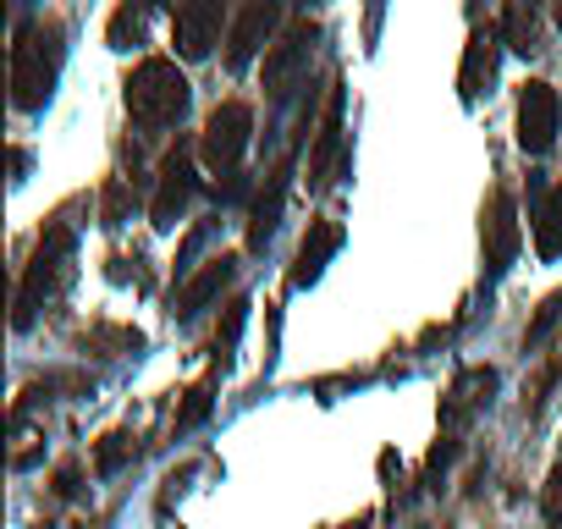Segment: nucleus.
<instances>
[{
	"instance_id": "obj_1",
	"label": "nucleus",
	"mask_w": 562,
	"mask_h": 529,
	"mask_svg": "<svg viewBox=\"0 0 562 529\" xmlns=\"http://www.w3.org/2000/svg\"><path fill=\"white\" fill-rule=\"evenodd\" d=\"M67 61V29L61 18H29L12 40V105L18 111H45L56 94Z\"/></svg>"
},
{
	"instance_id": "obj_2",
	"label": "nucleus",
	"mask_w": 562,
	"mask_h": 529,
	"mask_svg": "<svg viewBox=\"0 0 562 529\" xmlns=\"http://www.w3.org/2000/svg\"><path fill=\"white\" fill-rule=\"evenodd\" d=\"M72 248H78V232H72V221H67V210H56L50 221H45V232H40V243H34V254H29V264H23V288H18V315H12V326L18 331H29L34 326V315L72 282Z\"/></svg>"
},
{
	"instance_id": "obj_3",
	"label": "nucleus",
	"mask_w": 562,
	"mask_h": 529,
	"mask_svg": "<svg viewBox=\"0 0 562 529\" xmlns=\"http://www.w3.org/2000/svg\"><path fill=\"white\" fill-rule=\"evenodd\" d=\"M122 100H127V116H133L138 127L160 133V127H177V122L188 116L193 89H188V78H182V67H177L171 56H144V61L127 72Z\"/></svg>"
},
{
	"instance_id": "obj_4",
	"label": "nucleus",
	"mask_w": 562,
	"mask_h": 529,
	"mask_svg": "<svg viewBox=\"0 0 562 529\" xmlns=\"http://www.w3.org/2000/svg\"><path fill=\"white\" fill-rule=\"evenodd\" d=\"M321 40V23L315 18H293L288 29L276 34V45L265 50V67H259V89L265 100H288L299 89V78L310 72V50Z\"/></svg>"
},
{
	"instance_id": "obj_5",
	"label": "nucleus",
	"mask_w": 562,
	"mask_h": 529,
	"mask_svg": "<svg viewBox=\"0 0 562 529\" xmlns=\"http://www.w3.org/2000/svg\"><path fill=\"white\" fill-rule=\"evenodd\" d=\"M248 138H254V111H248L243 100H221V105L204 116V133H199V160H204L215 177H232V171H243Z\"/></svg>"
},
{
	"instance_id": "obj_6",
	"label": "nucleus",
	"mask_w": 562,
	"mask_h": 529,
	"mask_svg": "<svg viewBox=\"0 0 562 529\" xmlns=\"http://www.w3.org/2000/svg\"><path fill=\"white\" fill-rule=\"evenodd\" d=\"M524 248V221H518V199L513 188H496L480 210V254H485V277H507L513 259Z\"/></svg>"
},
{
	"instance_id": "obj_7",
	"label": "nucleus",
	"mask_w": 562,
	"mask_h": 529,
	"mask_svg": "<svg viewBox=\"0 0 562 529\" xmlns=\"http://www.w3.org/2000/svg\"><path fill=\"white\" fill-rule=\"evenodd\" d=\"M513 133H518V149H524V155H546V149L557 144V133H562V100H557L551 83L529 78V83L518 89Z\"/></svg>"
},
{
	"instance_id": "obj_8",
	"label": "nucleus",
	"mask_w": 562,
	"mask_h": 529,
	"mask_svg": "<svg viewBox=\"0 0 562 529\" xmlns=\"http://www.w3.org/2000/svg\"><path fill=\"white\" fill-rule=\"evenodd\" d=\"M193 188H199V177H193V155H188V144L177 138V144L160 155V171H155V199H149V221H155L160 232H171V226L182 221V210H188Z\"/></svg>"
},
{
	"instance_id": "obj_9",
	"label": "nucleus",
	"mask_w": 562,
	"mask_h": 529,
	"mask_svg": "<svg viewBox=\"0 0 562 529\" xmlns=\"http://www.w3.org/2000/svg\"><path fill=\"white\" fill-rule=\"evenodd\" d=\"M342 160H348V122H342V83L331 78L326 111H321V127H315V144H310V188H331Z\"/></svg>"
},
{
	"instance_id": "obj_10",
	"label": "nucleus",
	"mask_w": 562,
	"mask_h": 529,
	"mask_svg": "<svg viewBox=\"0 0 562 529\" xmlns=\"http://www.w3.org/2000/svg\"><path fill=\"white\" fill-rule=\"evenodd\" d=\"M232 29V12L215 7V0H188V7L171 12V45L182 61H204L210 45H221V34Z\"/></svg>"
},
{
	"instance_id": "obj_11",
	"label": "nucleus",
	"mask_w": 562,
	"mask_h": 529,
	"mask_svg": "<svg viewBox=\"0 0 562 529\" xmlns=\"http://www.w3.org/2000/svg\"><path fill=\"white\" fill-rule=\"evenodd\" d=\"M276 23H281L276 0H248V7H237L232 29H226V67H248L259 56V45L270 50L276 45Z\"/></svg>"
},
{
	"instance_id": "obj_12",
	"label": "nucleus",
	"mask_w": 562,
	"mask_h": 529,
	"mask_svg": "<svg viewBox=\"0 0 562 529\" xmlns=\"http://www.w3.org/2000/svg\"><path fill=\"white\" fill-rule=\"evenodd\" d=\"M288 188H293V149L265 171V188H259V193H254V204H248V237H243V243H248L254 254L276 237L281 210H288Z\"/></svg>"
},
{
	"instance_id": "obj_13",
	"label": "nucleus",
	"mask_w": 562,
	"mask_h": 529,
	"mask_svg": "<svg viewBox=\"0 0 562 529\" xmlns=\"http://www.w3.org/2000/svg\"><path fill=\"white\" fill-rule=\"evenodd\" d=\"M237 264H243L237 254H215V259H204L199 271H193V277H188V282L171 293V315H177V320H193L199 309H210V304H215V299L232 288Z\"/></svg>"
},
{
	"instance_id": "obj_14",
	"label": "nucleus",
	"mask_w": 562,
	"mask_h": 529,
	"mask_svg": "<svg viewBox=\"0 0 562 529\" xmlns=\"http://www.w3.org/2000/svg\"><path fill=\"white\" fill-rule=\"evenodd\" d=\"M502 29L496 23H485V29H474L469 34V45H463V67H458V94L474 105L480 94H491V83H496V61H502Z\"/></svg>"
},
{
	"instance_id": "obj_15",
	"label": "nucleus",
	"mask_w": 562,
	"mask_h": 529,
	"mask_svg": "<svg viewBox=\"0 0 562 529\" xmlns=\"http://www.w3.org/2000/svg\"><path fill=\"white\" fill-rule=\"evenodd\" d=\"M491 392H496V370H491V364H469V370H458L452 386H447V397H441V425H447V430L469 425V419L491 403Z\"/></svg>"
},
{
	"instance_id": "obj_16",
	"label": "nucleus",
	"mask_w": 562,
	"mask_h": 529,
	"mask_svg": "<svg viewBox=\"0 0 562 529\" xmlns=\"http://www.w3.org/2000/svg\"><path fill=\"white\" fill-rule=\"evenodd\" d=\"M337 248H342V226H337V221H326V215H315V221H310V232H304V243H299V254H293V271H288V282H293V288L321 282L326 259H331Z\"/></svg>"
},
{
	"instance_id": "obj_17",
	"label": "nucleus",
	"mask_w": 562,
	"mask_h": 529,
	"mask_svg": "<svg viewBox=\"0 0 562 529\" xmlns=\"http://www.w3.org/2000/svg\"><path fill=\"white\" fill-rule=\"evenodd\" d=\"M529 226H535V254L540 259H562V182H551V188L535 193Z\"/></svg>"
},
{
	"instance_id": "obj_18",
	"label": "nucleus",
	"mask_w": 562,
	"mask_h": 529,
	"mask_svg": "<svg viewBox=\"0 0 562 529\" xmlns=\"http://www.w3.org/2000/svg\"><path fill=\"white\" fill-rule=\"evenodd\" d=\"M496 29H502V45H507V50H518V56H535V50H546V45H540V12H535V7H524V0L502 7Z\"/></svg>"
},
{
	"instance_id": "obj_19",
	"label": "nucleus",
	"mask_w": 562,
	"mask_h": 529,
	"mask_svg": "<svg viewBox=\"0 0 562 529\" xmlns=\"http://www.w3.org/2000/svg\"><path fill=\"white\" fill-rule=\"evenodd\" d=\"M83 353H100V359H122V353H138L144 348V331L138 326H116V320H94L83 337H78Z\"/></svg>"
},
{
	"instance_id": "obj_20",
	"label": "nucleus",
	"mask_w": 562,
	"mask_h": 529,
	"mask_svg": "<svg viewBox=\"0 0 562 529\" xmlns=\"http://www.w3.org/2000/svg\"><path fill=\"white\" fill-rule=\"evenodd\" d=\"M210 408H215V375H204V381H193V386L182 392V408H177V419H171V430L182 436V430H193V425H204V419H210Z\"/></svg>"
},
{
	"instance_id": "obj_21",
	"label": "nucleus",
	"mask_w": 562,
	"mask_h": 529,
	"mask_svg": "<svg viewBox=\"0 0 562 529\" xmlns=\"http://www.w3.org/2000/svg\"><path fill=\"white\" fill-rule=\"evenodd\" d=\"M557 331H562V288H557V293H546V299H540V309L529 315V326H524V348H546Z\"/></svg>"
},
{
	"instance_id": "obj_22",
	"label": "nucleus",
	"mask_w": 562,
	"mask_h": 529,
	"mask_svg": "<svg viewBox=\"0 0 562 529\" xmlns=\"http://www.w3.org/2000/svg\"><path fill=\"white\" fill-rule=\"evenodd\" d=\"M243 320H248V299H226V315H221V326H215V337H210L215 364H232V348H237Z\"/></svg>"
},
{
	"instance_id": "obj_23",
	"label": "nucleus",
	"mask_w": 562,
	"mask_h": 529,
	"mask_svg": "<svg viewBox=\"0 0 562 529\" xmlns=\"http://www.w3.org/2000/svg\"><path fill=\"white\" fill-rule=\"evenodd\" d=\"M133 452H138V447H133V436H127V430H105V436L94 441V474H116Z\"/></svg>"
},
{
	"instance_id": "obj_24",
	"label": "nucleus",
	"mask_w": 562,
	"mask_h": 529,
	"mask_svg": "<svg viewBox=\"0 0 562 529\" xmlns=\"http://www.w3.org/2000/svg\"><path fill=\"white\" fill-rule=\"evenodd\" d=\"M144 18H149L144 7H116V12H111V29H105V40H111L116 50H133V45L144 40Z\"/></svg>"
},
{
	"instance_id": "obj_25",
	"label": "nucleus",
	"mask_w": 562,
	"mask_h": 529,
	"mask_svg": "<svg viewBox=\"0 0 562 529\" xmlns=\"http://www.w3.org/2000/svg\"><path fill=\"white\" fill-rule=\"evenodd\" d=\"M127 177H105V188H100V226H122L127 221Z\"/></svg>"
},
{
	"instance_id": "obj_26",
	"label": "nucleus",
	"mask_w": 562,
	"mask_h": 529,
	"mask_svg": "<svg viewBox=\"0 0 562 529\" xmlns=\"http://www.w3.org/2000/svg\"><path fill=\"white\" fill-rule=\"evenodd\" d=\"M458 452H463V441H458V436H441V441L430 447V458H425V480L436 485V480H441V469H447Z\"/></svg>"
},
{
	"instance_id": "obj_27",
	"label": "nucleus",
	"mask_w": 562,
	"mask_h": 529,
	"mask_svg": "<svg viewBox=\"0 0 562 529\" xmlns=\"http://www.w3.org/2000/svg\"><path fill=\"white\" fill-rule=\"evenodd\" d=\"M204 237H210V221H199V226L182 237V248H177V277H182V282L193 277V254L204 248Z\"/></svg>"
},
{
	"instance_id": "obj_28",
	"label": "nucleus",
	"mask_w": 562,
	"mask_h": 529,
	"mask_svg": "<svg viewBox=\"0 0 562 529\" xmlns=\"http://www.w3.org/2000/svg\"><path fill=\"white\" fill-rule=\"evenodd\" d=\"M540 513H546L551 524H562V463L551 469V480H546V491H540Z\"/></svg>"
},
{
	"instance_id": "obj_29",
	"label": "nucleus",
	"mask_w": 562,
	"mask_h": 529,
	"mask_svg": "<svg viewBox=\"0 0 562 529\" xmlns=\"http://www.w3.org/2000/svg\"><path fill=\"white\" fill-rule=\"evenodd\" d=\"M78 480H83V469H78V458H67V463H56L50 491H56V496H78Z\"/></svg>"
},
{
	"instance_id": "obj_30",
	"label": "nucleus",
	"mask_w": 562,
	"mask_h": 529,
	"mask_svg": "<svg viewBox=\"0 0 562 529\" xmlns=\"http://www.w3.org/2000/svg\"><path fill=\"white\" fill-rule=\"evenodd\" d=\"M23 171H29V149H12V182H23Z\"/></svg>"
},
{
	"instance_id": "obj_31",
	"label": "nucleus",
	"mask_w": 562,
	"mask_h": 529,
	"mask_svg": "<svg viewBox=\"0 0 562 529\" xmlns=\"http://www.w3.org/2000/svg\"><path fill=\"white\" fill-rule=\"evenodd\" d=\"M337 529H370V513H359L353 524H337Z\"/></svg>"
},
{
	"instance_id": "obj_32",
	"label": "nucleus",
	"mask_w": 562,
	"mask_h": 529,
	"mask_svg": "<svg viewBox=\"0 0 562 529\" xmlns=\"http://www.w3.org/2000/svg\"><path fill=\"white\" fill-rule=\"evenodd\" d=\"M557 23H562V7H557Z\"/></svg>"
},
{
	"instance_id": "obj_33",
	"label": "nucleus",
	"mask_w": 562,
	"mask_h": 529,
	"mask_svg": "<svg viewBox=\"0 0 562 529\" xmlns=\"http://www.w3.org/2000/svg\"><path fill=\"white\" fill-rule=\"evenodd\" d=\"M557 375H562V364H557Z\"/></svg>"
}]
</instances>
